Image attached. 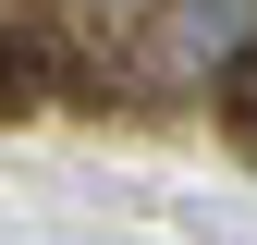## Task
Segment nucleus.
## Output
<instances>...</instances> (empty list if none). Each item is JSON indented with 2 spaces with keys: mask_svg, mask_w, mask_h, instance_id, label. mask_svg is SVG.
Masks as SVG:
<instances>
[{
  "mask_svg": "<svg viewBox=\"0 0 257 245\" xmlns=\"http://www.w3.org/2000/svg\"><path fill=\"white\" fill-rule=\"evenodd\" d=\"M220 86H233V110L257 122V61H233V74H220Z\"/></svg>",
  "mask_w": 257,
  "mask_h": 245,
  "instance_id": "nucleus-2",
  "label": "nucleus"
},
{
  "mask_svg": "<svg viewBox=\"0 0 257 245\" xmlns=\"http://www.w3.org/2000/svg\"><path fill=\"white\" fill-rule=\"evenodd\" d=\"M86 13H147V0H86Z\"/></svg>",
  "mask_w": 257,
  "mask_h": 245,
  "instance_id": "nucleus-3",
  "label": "nucleus"
},
{
  "mask_svg": "<svg viewBox=\"0 0 257 245\" xmlns=\"http://www.w3.org/2000/svg\"><path fill=\"white\" fill-rule=\"evenodd\" d=\"M159 37L184 74H233V61H257V0H172Z\"/></svg>",
  "mask_w": 257,
  "mask_h": 245,
  "instance_id": "nucleus-1",
  "label": "nucleus"
}]
</instances>
